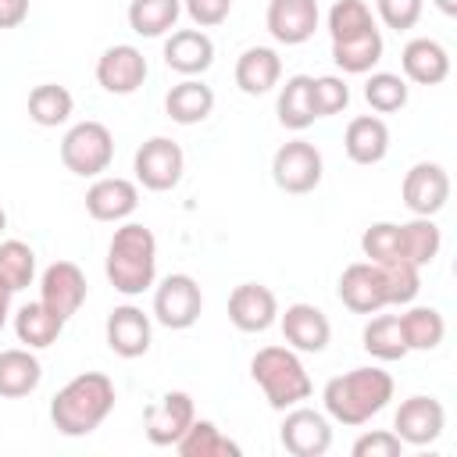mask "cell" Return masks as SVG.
I'll return each mask as SVG.
<instances>
[{
  "label": "cell",
  "instance_id": "23",
  "mask_svg": "<svg viewBox=\"0 0 457 457\" xmlns=\"http://www.w3.org/2000/svg\"><path fill=\"white\" fill-rule=\"evenodd\" d=\"M282 79V57L271 46H250L236 61V86L246 96H264Z\"/></svg>",
  "mask_w": 457,
  "mask_h": 457
},
{
  "label": "cell",
  "instance_id": "22",
  "mask_svg": "<svg viewBox=\"0 0 457 457\" xmlns=\"http://www.w3.org/2000/svg\"><path fill=\"white\" fill-rule=\"evenodd\" d=\"M400 68H403V79H411L418 86H439L450 75V54H446L443 43L421 36V39H411L403 46Z\"/></svg>",
  "mask_w": 457,
  "mask_h": 457
},
{
  "label": "cell",
  "instance_id": "15",
  "mask_svg": "<svg viewBox=\"0 0 457 457\" xmlns=\"http://www.w3.org/2000/svg\"><path fill=\"white\" fill-rule=\"evenodd\" d=\"M339 300L353 314H378L382 307H389L382 268L371 264V261H357V264L343 268V275H339Z\"/></svg>",
  "mask_w": 457,
  "mask_h": 457
},
{
  "label": "cell",
  "instance_id": "32",
  "mask_svg": "<svg viewBox=\"0 0 457 457\" xmlns=\"http://www.w3.org/2000/svg\"><path fill=\"white\" fill-rule=\"evenodd\" d=\"M439 246H443V232H439V225L432 218H418L414 214L411 221L400 225V253L411 264H418V268L432 264L439 257Z\"/></svg>",
  "mask_w": 457,
  "mask_h": 457
},
{
  "label": "cell",
  "instance_id": "9",
  "mask_svg": "<svg viewBox=\"0 0 457 457\" xmlns=\"http://www.w3.org/2000/svg\"><path fill=\"white\" fill-rule=\"evenodd\" d=\"M278 443L293 457H321L332 446V425L321 411L311 407H289L282 425H278Z\"/></svg>",
  "mask_w": 457,
  "mask_h": 457
},
{
  "label": "cell",
  "instance_id": "11",
  "mask_svg": "<svg viewBox=\"0 0 457 457\" xmlns=\"http://www.w3.org/2000/svg\"><path fill=\"white\" fill-rule=\"evenodd\" d=\"M193 418H196L193 396L182 393V389H171V393H164L157 403L146 407V414H143V432H146V439H150L154 446H175L179 436L193 425Z\"/></svg>",
  "mask_w": 457,
  "mask_h": 457
},
{
  "label": "cell",
  "instance_id": "44",
  "mask_svg": "<svg viewBox=\"0 0 457 457\" xmlns=\"http://www.w3.org/2000/svg\"><path fill=\"white\" fill-rule=\"evenodd\" d=\"M182 7L196 29H214L232 14V0H182Z\"/></svg>",
  "mask_w": 457,
  "mask_h": 457
},
{
  "label": "cell",
  "instance_id": "35",
  "mask_svg": "<svg viewBox=\"0 0 457 457\" xmlns=\"http://www.w3.org/2000/svg\"><path fill=\"white\" fill-rule=\"evenodd\" d=\"M400 328H403V339H407V350H436L446 336V318L436 311V307H411L400 314Z\"/></svg>",
  "mask_w": 457,
  "mask_h": 457
},
{
  "label": "cell",
  "instance_id": "1",
  "mask_svg": "<svg viewBox=\"0 0 457 457\" xmlns=\"http://www.w3.org/2000/svg\"><path fill=\"white\" fill-rule=\"evenodd\" d=\"M114 411V382L104 371H82L50 400V421L61 436H89Z\"/></svg>",
  "mask_w": 457,
  "mask_h": 457
},
{
  "label": "cell",
  "instance_id": "47",
  "mask_svg": "<svg viewBox=\"0 0 457 457\" xmlns=\"http://www.w3.org/2000/svg\"><path fill=\"white\" fill-rule=\"evenodd\" d=\"M436 7H439L446 18H453V14H457V0H436Z\"/></svg>",
  "mask_w": 457,
  "mask_h": 457
},
{
  "label": "cell",
  "instance_id": "24",
  "mask_svg": "<svg viewBox=\"0 0 457 457\" xmlns=\"http://www.w3.org/2000/svg\"><path fill=\"white\" fill-rule=\"evenodd\" d=\"M343 150L353 164H378L389 154V125L378 114H361L346 125Z\"/></svg>",
  "mask_w": 457,
  "mask_h": 457
},
{
  "label": "cell",
  "instance_id": "2",
  "mask_svg": "<svg viewBox=\"0 0 457 457\" xmlns=\"http://www.w3.org/2000/svg\"><path fill=\"white\" fill-rule=\"evenodd\" d=\"M325 414L339 425H364L393 400V375L382 368H353L325 382Z\"/></svg>",
  "mask_w": 457,
  "mask_h": 457
},
{
  "label": "cell",
  "instance_id": "48",
  "mask_svg": "<svg viewBox=\"0 0 457 457\" xmlns=\"http://www.w3.org/2000/svg\"><path fill=\"white\" fill-rule=\"evenodd\" d=\"M7 228V214H4V207H0V232Z\"/></svg>",
  "mask_w": 457,
  "mask_h": 457
},
{
  "label": "cell",
  "instance_id": "4",
  "mask_svg": "<svg viewBox=\"0 0 457 457\" xmlns=\"http://www.w3.org/2000/svg\"><path fill=\"white\" fill-rule=\"evenodd\" d=\"M250 375L275 411H289L311 396V375L293 346H264L250 361Z\"/></svg>",
  "mask_w": 457,
  "mask_h": 457
},
{
  "label": "cell",
  "instance_id": "26",
  "mask_svg": "<svg viewBox=\"0 0 457 457\" xmlns=\"http://www.w3.org/2000/svg\"><path fill=\"white\" fill-rule=\"evenodd\" d=\"M164 111L179 125H200L214 111V89L207 82H200V79H182L179 86L168 89Z\"/></svg>",
  "mask_w": 457,
  "mask_h": 457
},
{
  "label": "cell",
  "instance_id": "5",
  "mask_svg": "<svg viewBox=\"0 0 457 457\" xmlns=\"http://www.w3.org/2000/svg\"><path fill=\"white\" fill-rule=\"evenodd\" d=\"M114 136L104 121H79L61 139V164L79 179H96L111 168Z\"/></svg>",
  "mask_w": 457,
  "mask_h": 457
},
{
  "label": "cell",
  "instance_id": "41",
  "mask_svg": "<svg viewBox=\"0 0 457 457\" xmlns=\"http://www.w3.org/2000/svg\"><path fill=\"white\" fill-rule=\"evenodd\" d=\"M311 100H314V118H332L339 111H346L350 104V86L339 75H321L311 79Z\"/></svg>",
  "mask_w": 457,
  "mask_h": 457
},
{
  "label": "cell",
  "instance_id": "40",
  "mask_svg": "<svg viewBox=\"0 0 457 457\" xmlns=\"http://www.w3.org/2000/svg\"><path fill=\"white\" fill-rule=\"evenodd\" d=\"M361 250H364V257H368L371 264H386V261L403 257V253H400V225H393V221H375V225H368L364 236H361Z\"/></svg>",
  "mask_w": 457,
  "mask_h": 457
},
{
  "label": "cell",
  "instance_id": "20",
  "mask_svg": "<svg viewBox=\"0 0 457 457\" xmlns=\"http://www.w3.org/2000/svg\"><path fill=\"white\" fill-rule=\"evenodd\" d=\"M282 336H286V346H293L300 353H321L332 339V325H328L321 307L289 303L282 314Z\"/></svg>",
  "mask_w": 457,
  "mask_h": 457
},
{
  "label": "cell",
  "instance_id": "45",
  "mask_svg": "<svg viewBox=\"0 0 457 457\" xmlns=\"http://www.w3.org/2000/svg\"><path fill=\"white\" fill-rule=\"evenodd\" d=\"M29 18V0H0V29H18Z\"/></svg>",
  "mask_w": 457,
  "mask_h": 457
},
{
  "label": "cell",
  "instance_id": "7",
  "mask_svg": "<svg viewBox=\"0 0 457 457\" xmlns=\"http://www.w3.org/2000/svg\"><path fill=\"white\" fill-rule=\"evenodd\" d=\"M271 179L282 193H311L321 182V154L307 139H289L271 157Z\"/></svg>",
  "mask_w": 457,
  "mask_h": 457
},
{
  "label": "cell",
  "instance_id": "43",
  "mask_svg": "<svg viewBox=\"0 0 457 457\" xmlns=\"http://www.w3.org/2000/svg\"><path fill=\"white\" fill-rule=\"evenodd\" d=\"M400 453H403V439L393 428L364 432L353 443V457H400Z\"/></svg>",
  "mask_w": 457,
  "mask_h": 457
},
{
  "label": "cell",
  "instance_id": "17",
  "mask_svg": "<svg viewBox=\"0 0 457 457\" xmlns=\"http://www.w3.org/2000/svg\"><path fill=\"white\" fill-rule=\"evenodd\" d=\"M318 0H271L268 4V32L275 43L300 46L318 32Z\"/></svg>",
  "mask_w": 457,
  "mask_h": 457
},
{
  "label": "cell",
  "instance_id": "30",
  "mask_svg": "<svg viewBox=\"0 0 457 457\" xmlns=\"http://www.w3.org/2000/svg\"><path fill=\"white\" fill-rule=\"evenodd\" d=\"M361 346L375 361H403L411 350H407V339H403V328H400V314L371 318L364 325V332H361Z\"/></svg>",
  "mask_w": 457,
  "mask_h": 457
},
{
  "label": "cell",
  "instance_id": "12",
  "mask_svg": "<svg viewBox=\"0 0 457 457\" xmlns=\"http://www.w3.org/2000/svg\"><path fill=\"white\" fill-rule=\"evenodd\" d=\"M446 411L436 396H407L393 418V432L403 439V446H428L443 436Z\"/></svg>",
  "mask_w": 457,
  "mask_h": 457
},
{
  "label": "cell",
  "instance_id": "39",
  "mask_svg": "<svg viewBox=\"0 0 457 457\" xmlns=\"http://www.w3.org/2000/svg\"><path fill=\"white\" fill-rule=\"evenodd\" d=\"M378 268H382V278H386L389 303L400 307V303H411L418 296V289H421V268L418 264H411L407 257H396V261H386Z\"/></svg>",
  "mask_w": 457,
  "mask_h": 457
},
{
  "label": "cell",
  "instance_id": "13",
  "mask_svg": "<svg viewBox=\"0 0 457 457\" xmlns=\"http://www.w3.org/2000/svg\"><path fill=\"white\" fill-rule=\"evenodd\" d=\"M146 57H143V50H136L132 43H114V46H107L104 54H100V61H96V82L107 89V93H114V96H129V93H136L143 82H146Z\"/></svg>",
  "mask_w": 457,
  "mask_h": 457
},
{
  "label": "cell",
  "instance_id": "21",
  "mask_svg": "<svg viewBox=\"0 0 457 457\" xmlns=\"http://www.w3.org/2000/svg\"><path fill=\"white\" fill-rule=\"evenodd\" d=\"M164 64L186 79L204 75L214 64V43L204 29H179L164 39Z\"/></svg>",
  "mask_w": 457,
  "mask_h": 457
},
{
  "label": "cell",
  "instance_id": "36",
  "mask_svg": "<svg viewBox=\"0 0 457 457\" xmlns=\"http://www.w3.org/2000/svg\"><path fill=\"white\" fill-rule=\"evenodd\" d=\"M0 278L14 293L32 286V278H36V253H32L29 243H21V239H4L0 243Z\"/></svg>",
  "mask_w": 457,
  "mask_h": 457
},
{
  "label": "cell",
  "instance_id": "27",
  "mask_svg": "<svg viewBox=\"0 0 457 457\" xmlns=\"http://www.w3.org/2000/svg\"><path fill=\"white\" fill-rule=\"evenodd\" d=\"M61 332H64V321H61L43 300H32V303L18 307V314H14V336H18V343H25L29 350H46V346H54Z\"/></svg>",
  "mask_w": 457,
  "mask_h": 457
},
{
  "label": "cell",
  "instance_id": "29",
  "mask_svg": "<svg viewBox=\"0 0 457 457\" xmlns=\"http://www.w3.org/2000/svg\"><path fill=\"white\" fill-rule=\"evenodd\" d=\"M332 61L339 71L346 75H364L371 71L378 61H382V32L378 29H368L353 39H336L332 43Z\"/></svg>",
  "mask_w": 457,
  "mask_h": 457
},
{
  "label": "cell",
  "instance_id": "42",
  "mask_svg": "<svg viewBox=\"0 0 457 457\" xmlns=\"http://www.w3.org/2000/svg\"><path fill=\"white\" fill-rule=\"evenodd\" d=\"M421 7H425V0H375V11L382 18V25L396 29V32L414 29L418 18H421Z\"/></svg>",
  "mask_w": 457,
  "mask_h": 457
},
{
  "label": "cell",
  "instance_id": "31",
  "mask_svg": "<svg viewBox=\"0 0 457 457\" xmlns=\"http://www.w3.org/2000/svg\"><path fill=\"white\" fill-rule=\"evenodd\" d=\"M179 14H182V0H132L129 4V29L136 36L157 39V36L175 29Z\"/></svg>",
  "mask_w": 457,
  "mask_h": 457
},
{
  "label": "cell",
  "instance_id": "3",
  "mask_svg": "<svg viewBox=\"0 0 457 457\" xmlns=\"http://www.w3.org/2000/svg\"><path fill=\"white\" fill-rule=\"evenodd\" d=\"M104 271H107V282L118 293H125V296L146 293L157 278V239H154V232L139 221H125L121 228H114Z\"/></svg>",
  "mask_w": 457,
  "mask_h": 457
},
{
  "label": "cell",
  "instance_id": "37",
  "mask_svg": "<svg viewBox=\"0 0 457 457\" xmlns=\"http://www.w3.org/2000/svg\"><path fill=\"white\" fill-rule=\"evenodd\" d=\"M364 100L371 111L393 114V111L407 107V79L393 75V71H371V79L364 82Z\"/></svg>",
  "mask_w": 457,
  "mask_h": 457
},
{
  "label": "cell",
  "instance_id": "28",
  "mask_svg": "<svg viewBox=\"0 0 457 457\" xmlns=\"http://www.w3.org/2000/svg\"><path fill=\"white\" fill-rule=\"evenodd\" d=\"M175 450L182 457H239V443H232L214 421H204V418H193V425L179 436Z\"/></svg>",
  "mask_w": 457,
  "mask_h": 457
},
{
  "label": "cell",
  "instance_id": "46",
  "mask_svg": "<svg viewBox=\"0 0 457 457\" xmlns=\"http://www.w3.org/2000/svg\"><path fill=\"white\" fill-rule=\"evenodd\" d=\"M11 296H14V289L0 278V332H4V325H7V314H11Z\"/></svg>",
  "mask_w": 457,
  "mask_h": 457
},
{
  "label": "cell",
  "instance_id": "25",
  "mask_svg": "<svg viewBox=\"0 0 457 457\" xmlns=\"http://www.w3.org/2000/svg\"><path fill=\"white\" fill-rule=\"evenodd\" d=\"M39 378H43V368L29 346L0 350V396L4 400H21V396L36 393Z\"/></svg>",
  "mask_w": 457,
  "mask_h": 457
},
{
  "label": "cell",
  "instance_id": "18",
  "mask_svg": "<svg viewBox=\"0 0 457 457\" xmlns=\"http://www.w3.org/2000/svg\"><path fill=\"white\" fill-rule=\"evenodd\" d=\"M104 336H107V346L111 353L132 361V357H143L150 350V339H154V325L150 318L132 307V303H121L107 314V325H104Z\"/></svg>",
  "mask_w": 457,
  "mask_h": 457
},
{
  "label": "cell",
  "instance_id": "6",
  "mask_svg": "<svg viewBox=\"0 0 457 457\" xmlns=\"http://www.w3.org/2000/svg\"><path fill=\"white\" fill-rule=\"evenodd\" d=\"M132 171H136V182L143 189H154V193H168L179 186L182 171H186V154L175 139L168 136H154L146 139L136 157H132Z\"/></svg>",
  "mask_w": 457,
  "mask_h": 457
},
{
  "label": "cell",
  "instance_id": "16",
  "mask_svg": "<svg viewBox=\"0 0 457 457\" xmlns=\"http://www.w3.org/2000/svg\"><path fill=\"white\" fill-rule=\"evenodd\" d=\"M228 321L239 332H264L278 321V300L261 282H243L228 293Z\"/></svg>",
  "mask_w": 457,
  "mask_h": 457
},
{
  "label": "cell",
  "instance_id": "33",
  "mask_svg": "<svg viewBox=\"0 0 457 457\" xmlns=\"http://www.w3.org/2000/svg\"><path fill=\"white\" fill-rule=\"evenodd\" d=\"M71 111H75V96L64 86H57V82H39L29 93V118L36 125H43V129L64 125L71 118Z\"/></svg>",
  "mask_w": 457,
  "mask_h": 457
},
{
  "label": "cell",
  "instance_id": "10",
  "mask_svg": "<svg viewBox=\"0 0 457 457\" xmlns=\"http://www.w3.org/2000/svg\"><path fill=\"white\" fill-rule=\"evenodd\" d=\"M400 196H403V204H407L411 214L436 218L446 207V200H450V175H446V168L436 164V161H418L403 175Z\"/></svg>",
  "mask_w": 457,
  "mask_h": 457
},
{
  "label": "cell",
  "instance_id": "19",
  "mask_svg": "<svg viewBox=\"0 0 457 457\" xmlns=\"http://www.w3.org/2000/svg\"><path fill=\"white\" fill-rule=\"evenodd\" d=\"M136 207H139V189L121 175H96V182L86 189V211L96 221H125Z\"/></svg>",
  "mask_w": 457,
  "mask_h": 457
},
{
  "label": "cell",
  "instance_id": "8",
  "mask_svg": "<svg viewBox=\"0 0 457 457\" xmlns=\"http://www.w3.org/2000/svg\"><path fill=\"white\" fill-rule=\"evenodd\" d=\"M204 311V293L196 286L193 275H168L161 278V286L154 289V318L164 325V328H189L196 325Z\"/></svg>",
  "mask_w": 457,
  "mask_h": 457
},
{
  "label": "cell",
  "instance_id": "14",
  "mask_svg": "<svg viewBox=\"0 0 457 457\" xmlns=\"http://www.w3.org/2000/svg\"><path fill=\"white\" fill-rule=\"evenodd\" d=\"M86 293H89L86 275H82V268L71 264V261H54V264L43 271V278H39V300H43L61 321H68V318L86 303Z\"/></svg>",
  "mask_w": 457,
  "mask_h": 457
},
{
  "label": "cell",
  "instance_id": "34",
  "mask_svg": "<svg viewBox=\"0 0 457 457\" xmlns=\"http://www.w3.org/2000/svg\"><path fill=\"white\" fill-rule=\"evenodd\" d=\"M278 121L282 129L303 132L314 125V100H311V75H289L278 93Z\"/></svg>",
  "mask_w": 457,
  "mask_h": 457
},
{
  "label": "cell",
  "instance_id": "38",
  "mask_svg": "<svg viewBox=\"0 0 457 457\" xmlns=\"http://www.w3.org/2000/svg\"><path fill=\"white\" fill-rule=\"evenodd\" d=\"M375 29V14L364 0H336L328 11V36L336 39H353L361 32Z\"/></svg>",
  "mask_w": 457,
  "mask_h": 457
}]
</instances>
